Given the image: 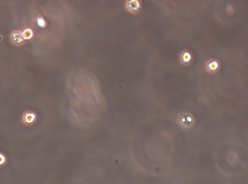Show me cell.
Returning <instances> with one entry per match:
<instances>
[{
    "instance_id": "6da1fadb",
    "label": "cell",
    "mask_w": 248,
    "mask_h": 184,
    "mask_svg": "<svg viewBox=\"0 0 248 184\" xmlns=\"http://www.w3.org/2000/svg\"><path fill=\"white\" fill-rule=\"evenodd\" d=\"M220 61L216 58H211L207 60L204 64V69L207 73L210 74H215L218 73L221 68Z\"/></svg>"
},
{
    "instance_id": "7a4b0ae2",
    "label": "cell",
    "mask_w": 248,
    "mask_h": 184,
    "mask_svg": "<svg viewBox=\"0 0 248 184\" xmlns=\"http://www.w3.org/2000/svg\"><path fill=\"white\" fill-rule=\"evenodd\" d=\"M194 60V56L191 51L188 50L181 51L179 55V62L184 66H189L192 64Z\"/></svg>"
},
{
    "instance_id": "3957f363",
    "label": "cell",
    "mask_w": 248,
    "mask_h": 184,
    "mask_svg": "<svg viewBox=\"0 0 248 184\" xmlns=\"http://www.w3.org/2000/svg\"><path fill=\"white\" fill-rule=\"evenodd\" d=\"M126 8L133 14H137L142 9V3L139 0H130L127 2Z\"/></svg>"
},
{
    "instance_id": "277c9868",
    "label": "cell",
    "mask_w": 248,
    "mask_h": 184,
    "mask_svg": "<svg viewBox=\"0 0 248 184\" xmlns=\"http://www.w3.org/2000/svg\"><path fill=\"white\" fill-rule=\"evenodd\" d=\"M31 118H34V115L32 114H29L28 115H27L25 117V120L28 123H31L33 121V119H31Z\"/></svg>"
},
{
    "instance_id": "5b68a950",
    "label": "cell",
    "mask_w": 248,
    "mask_h": 184,
    "mask_svg": "<svg viewBox=\"0 0 248 184\" xmlns=\"http://www.w3.org/2000/svg\"><path fill=\"white\" fill-rule=\"evenodd\" d=\"M233 11H234V9H233V7L232 6H230V5H228L226 7V11L229 13V14H232V13H233Z\"/></svg>"
},
{
    "instance_id": "8992f818",
    "label": "cell",
    "mask_w": 248,
    "mask_h": 184,
    "mask_svg": "<svg viewBox=\"0 0 248 184\" xmlns=\"http://www.w3.org/2000/svg\"><path fill=\"white\" fill-rule=\"evenodd\" d=\"M4 161V158H3V156L0 155V164L3 163Z\"/></svg>"
}]
</instances>
